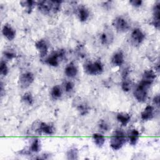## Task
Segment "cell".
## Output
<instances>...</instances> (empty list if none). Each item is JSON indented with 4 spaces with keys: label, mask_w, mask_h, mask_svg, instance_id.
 <instances>
[{
    "label": "cell",
    "mask_w": 160,
    "mask_h": 160,
    "mask_svg": "<svg viewBox=\"0 0 160 160\" xmlns=\"http://www.w3.org/2000/svg\"><path fill=\"white\" fill-rule=\"evenodd\" d=\"M127 141V136L121 129L116 130L110 138V146L112 149L118 151L122 148Z\"/></svg>",
    "instance_id": "cell-1"
},
{
    "label": "cell",
    "mask_w": 160,
    "mask_h": 160,
    "mask_svg": "<svg viewBox=\"0 0 160 160\" xmlns=\"http://www.w3.org/2000/svg\"><path fill=\"white\" fill-rule=\"evenodd\" d=\"M150 87L151 85L140 81L133 91V95L135 99L139 102H145L148 98Z\"/></svg>",
    "instance_id": "cell-2"
},
{
    "label": "cell",
    "mask_w": 160,
    "mask_h": 160,
    "mask_svg": "<svg viewBox=\"0 0 160 160\" xmlns=\"http://www.w3.org/2000/svg\"><path fill=\"white\" fill-rule=\"evenodd\" d=\"M84 72L90 76H98L104 71V65L101 61H90L84 64Z\"/></svg>",
    "instance_id": "cell-3"
},
{
    "label": "cell",
    "mask_w": 160,
    "mask_h": 160,
    "mask_svg": "<svg viewBox=\"0 0 160 160\" xmlns=\"http://www.w3.org/2000/svg\"><path fill=\"white\" fill-rule=\"evenodd\" d=\"M66 51L64 49H59L53 51L46 59L45 63L52 67H57L59 66L61 59L65 56Z\"/></svg>",
    "instance_id": "cell-4"
},
{
    "label": "cell",
    "mask_w": 160,
    "mask_h": 160,
    "mask_svg": "<svg viewBox=\"0 0 160 160\" xmlns=\"http://www.w3.org/2000/svg\"><path fill=\"white\" fill-rule=\"evenodd\" d=\"M112 26L118 32H126L131 28L129 22L123 16H117L112 21Z\"/></svg>",
    "instance_id": "cell-5"
},
{
    "label": "cell",
    "mask_w": 160,
    "mask_h": 160,
    "mask_svg": "<svg viewBox=\"0 0 160 160\" xmlns=\"http://www.w3.org/2000/svg\"><path fill=\"white\" fill-rule=\"evenodd\" d=\"M34 79L35 77L32 72L30 71L24 72L20 74L18 84L21 89H27L34 82Z\"/></svg>",
    "instance_id": "cell-6"
},
{
    "label": "cell",
    "mask_w": 160,
    "mask_h": 160,
    "mask_svg": "<svg viewBox=\"0 0 160 160\" xmlns=\"http://www.w3.org/2000/svg\"><path fill=\"white\" fill-rule=\"evenodd\" d=\"M146 39L144 32L139 28H134L131 32L130 40L134 46L141 45Z\"/></svg>",
    "instance_id": "cell-7"
},
{
    "label": "cell",
    "mask_w": 160,
    "mask_h": 160,
    "mask_svg": "<svg viewBox=\"0 0 160 160\" xmlns=\"http://www.w3.org/2000/svg\"><path fill=\"white\" fill-rule=\"evenodd\" d=\"M34 129L38 134H44L47 136H52L56 131V129L52 124L44 122H38Z\"/></svg>",
    "instance_id": "cell-8"
},
{
    "label": "cell",
    "mask_w": 160,
    "mask_h": 160,
    "mask_svg": "<svg viewBox=\"0 0 160 160\" xmlns=\"http://www.w3.org/2000/svg\"><path fill=\"white\" fill-rule=\"evenodd\" d=\"M76 15L80 22H84L87 21L90 17L89 9L85 6L79 5L75 11Z\"/></svg>",
    "instance_id": "cell-9"
},
{
    "label": "cell",
    "mask_w": 160,
    "mask_h": 160,
    "mask_svg": "<svg viewBox=\"0 0 160 160\" xmlns=\"http://www.w3.org/2000/svg\"><path fill=\"white\" fill-rule=\"evenodd\" d=\"M151 24L157 29L160 26V2L156 1L152 8V17Z\"/></svg>",
    "instance_id": "cell-10"
},
{
    "label": "cell",
    "mask_w": 160,
    "mask_h": 160,
    "mask_svg": "<svg viewBox=\"0 0 160 160\" xmlns=\"http://www.w3.org/2000/svg\"><path fill=\"white\" fill-rule=\"evenodd\" d=\"M35 48L39 52L41 58H46L49 51V44L48 42L44 39H41L37 41L35 43Z\"/></svg>",
    "instance_id": "cell-11"
},
{
    "label": "cell",
    "mask_w": 160,
    "mask_h": 160,
    "mask_svg": "<svg viewBox=\"0 0 160 160\" xmlns=\"http://www.w3.org/2000/svg\"><path fill=\"white\" fill-rule=\"evenodd\" d=\"M36 6L38 10L43 14L48 15L52 12V1H37Z\"/></svg>",
    "instance_id": "cell-12"
},
{
    "label": "cell",
    "mask_w": 160,
    "mask_h": 160,
    "mask_svg": "<svg viewBox=\"0 0 160 160\" xmlns=\"http://www.w3.org/2000/svg\"><path fill=\"white\" fill-rule=\"evenodd\" d=\"M2 34L7 40L11 41L16 38V32L9 24L6 23L2 28Z\"/></svg>",
    "instance_id": "cell-13"
},
{
    "label": "cell",
    "mask_w": 160,
    "mask_h": 160,
    "mask_svg": "<svg viewBox=\"0 0 160 160\" xmlns=\"http://www.w3.org/2000/svg\"><path fill=\"white\" fill-rule=\"evenodd\" d=\"M111 62L114 67H120L124 62V54L122 51L115 52L111 59Z\"/></svg>",
    "instance_id": "cell-14"
},
{
    "label": "cell",
    "mask_w": 160,
    "mask_h": 160,
    "mask_svg": "<svg viewBox=\"0 0 160 160\" xmlns=\"http://www.w3.org/2000/svg\"><path fill=\"white\" fill-rule=\"evenodd\" d=\"M154 107L152 105L148 104L141 112V118L144 121H150L154 118Z\"/></svg>",
    "instance_id": "cell-15"
},
{
    "label": "cell",
    "mask_w": 160,
    "mask_h": 160,
    "mask_svg": "<svg viewBox=\"0 0 160 160\" xmlns=\"http://www.w3.org/2000/svg\"><path fill=\"white\" fill-rule=\"evenodd\" d=\"M78 73V68L74 62H71L64 68V74L69 78H75Z\"/></svg>",
    "instance_id": "cell-16"
},
{
    "label": "cell",
    "mask_w": 160,
    "mask_h": 160,
    "mask_svg": "<svg viewBox=\"0 0 160 160\" xmlns=\"http://www.w3.org/2000/svg\"><path fill=\"white\" fill-rule=\"evenodd\" d=\"M156 72L152 69H148L144 71L141 81L151 86L156 79Z\"/></svg>",
    "instance_id": "cell-17"
},
{
    "label": "cell",
    "mask_w": 160,
    "mask_h": 160,
    "mask_svg": "<svg viewBox=\"0 0 160 160\" xmlns=\"http://www.w3.org/2000/svg\"><path fill=\"white\" fill-rule=\"evenodd\" d=\"M140 137L139 132L136 129H131L127 135V140L131 146L136 145Z\"/></svg>",
    "instance_id": "cell-18"
},
{
    "label": "cell",
    "mask_w": 160,
    "mask_h": 160,
    "mask_svg": "<svg viewBox=\"0 0 160 160\" xmlns=\"http://www.w3.org/2000/svg\"><path fill=\"white\" fill-rule=\"evenodd\" d=\"M20 5L28 14L31 13L33 9L37 4V2L32 0H25V1H21L19 2Z\"/></svg>",
    "instance_id": "cell-19"
},
{
    "label": "cell",
    "mask_w": 160,
    "mask_h": 160,
    "mask_svg": "<svg viewBox=\"0 0 160 160\" xmlns=\"http://www.w3.org/2000/svg\"><path fill=\"white\" fill-rule=\"evenodd\" d=\"M100 41L103 45H109L113 41V34L110 31H103L100 36Z\"/></svg>",
    "instance_id": "cell-20"
},
{
    "label": "cell",
    "mask_w": 160,
    "mask_h": 160,
    "mask_svg": "<svg viewBox=\"0 0 160 160\" xmlns=\"http://www.w3.org/2000/svg\"><path fill=\"white\" fill-rule=\"evenodd\" d=\"M116 119L122 126H126L131 121V116L127 112H118L116 114Z\"/></svg>",
    "instance_id": "cell-21"
},
{
    "label": "cell",
    "mask_w": 160,
    "mask_h": 160,
    "mask_svg": "<svg viewBox=\"0 0 160 160\" xmlns=\"http://www.w3.org/2000/svg\"><path fill=\"white\" fill-rule=\"evenodd\" d=\"M129 72L124 71L122 72V81L121 83V88L125 92H128L131 88V81L128 78Z\"/></svg>",
    "instance_id": "cell-22"
},
{
    "label": "cell",
    "mask_w": 160,
    "mask_h": 160,
    "mask_svg": "<svg viewBox=\"0 0 160 160\" xmlns=\"http://www.w3.org/2000/svg\"><path fill=\"white\" fill-rule=\"evenodd\" d=\"M62 93L63 89L62 87H61L59 85H55L51 89L50 94L52 99L54 100H58L62 97Z\"/></svg>",
    "instance_id": "cell-23"
},
{
    "label": "cell",
    "mask_w": 160,
    "mask_h": 160,
    "mask_svg": "<svg viewBox=\"0 0 160 160\" xmlns=\"http://www.w3.org/2000/svg\"><path fill=\"white\" fill-rule=\"evenodd\" d=\"M92 140L96 146H98L99 148H101L104 146V144L105 143L106 138L104 136V135H102L101 133L96 132V133L93 134Z\"/></svg>",
    "instance_id": "cell-24"
},
{
    "label": "cell",
    "mask_w": 160,
    "mask_h": 160,
    "mask_svg": "<svg viewBox=\"0 0 160 160\" xmlns=\"http://www.w3.org/2000/svg\"><path fill=\"white\" fill-rule=\"evenodd\" d=\"M76 108L79 114L82 116L86 115L89 111V108L87 104L82 102H78L76 103Z\"/></svg>",
    "instance_id": "cell-25"
},
{
    "label": "cell",
    "mask_w": 160,
    "mask_h": 160,
    "mask_svg": "<svg viewBox=\"0 0 160 160\" xmlns=\"http://www.w3.org/2000/svg\"><path fill=\"white\" fill-rule=\"evenodd\" d=\"M21 101L26 105L32 106L34 103V97L31 92H25L21 97Z\"/></svg>",
    "instance_id": "cell-26"
},
{
    "label": "cell",
    "mask_w": 160,
    "mask_h": 160,
    "mask_svg": "<svg viewBox=\"0 0 160 160\" xmlns=\"http://www.w3.org/2000/svg\"><path fill=\"white\" fill-rule=\"evenodd\" d=\"M41 148V142L38 139H34L31 142L30 146L29 148V151L32 152H38Z\"/></svg>",
    "instance_id": "cell-27"
},
{
    "label": "cell",
    "mask_w": 160,
    "mask_h": 160,
    "mask_svg": "<svg viewBox=\"0 0 160 160\" xmlns=\"http://www.w3.org/2000/svg\"><path fill=\"white\" fill-rule=\"evenodd\" d=\"M67 159H76L78 158V150L75 147L70 148L66 152Z\"/></svg>",
    "instance_id": "cell-28"
},
{
    "label": "cell",
    "mask_w": 160,
    "mask_h": 160,
    "mask_svg": "<svg viewBox=\"0 0 160 160\" xmlns=\"http://www.w3.org/2000/svg\"><path fill=\"white\" fill-rule=\"evenodd\" d=\"M2 54H3L4 58L8 60H12L14 58H16V52L14 51V49H12L11 48H8V49H4L3 51Z\"/></svg>",
    "instance_id": "cell-29"
},
{
    "label": "cell",
    "mask_w": 160,
    "mask_h": 160,
    "mask_svg": "<svg viewBox=\"0 0 160 160\" xmlns=\"http://www.w3.org/2000/svg\"><path fill=\"white\" fill-rule=\"evenodd\" d=\"M9 72V68L7 62L4 60H1L0 62V74L2 76H6Z\"/></svg>",
    "instance_id": "cell-30"
},
{
    "label": "cell",
    "mask_w": 160,
    "mask_h": 160,
    "mask_svg": "<svg viewBox=\"0 0 160 160\" xmlns=\"http://www.w3.org/2000/svg\"><path fill=\"white\" fill-rule=\"evenodd\" d=\"M63 89L65 92L69 93L73 91L74 88V84L71 81H66L63 83Z\"/></svg>",
    "instance_id": "cell-31"
},
{
    "label": "cell",
    "mask_w": 160,
    "mask_h": 160,
    "mask_svg": "<svg viewBox=\"0 0 160 160\" xmlns=\"http://www.w3.org/2000/svg\"><path fill=\"white\" fill-rule=\"evenodd\" d=\"M98 126H99V129H101L102 131H104V132H106L109 129V124L108 122H106V121H101L99 122Z\"/></svg>",
    "instance_id": "cell-32"
},
{
    "label": "cell",
    "mask_w": 160,
    "mask_h": 160,
    "mask_svg": "<svg viewBox=\"0 0 160 160\" xmlns=\"http://www.w3.org/2000/svg\"><path fill=\"white\" fill-rule=\"evenodd\" d=\"M129 3L131 4V6L138 8L142 6L143 2L141 0H131L129 1Z\"/></svg>",
    "instance_id": "cell-33"
},
{
    "label": "cell",
    "mask_w": 160,
    "mask_h": 160,
    "mask_svg": "<svg viewBox=\"0 0 160 160\" xmlns=\"http://www.w3.org/2000/svg\"><path fill=\"white\" fill-rule=\"evenodd\" d=\"M159 100H160L159 95V94L156 95V96L153 98V99H152L153 104H154L155 106L159 107Z\"/></svg>",
    "instance_id": "cell-34"
},
{
    "label": "cell",
    "mask_w": 160,
    "mask_h": 160,
    "mask_svg": "<svg viewBox=\"0 0 160 160\" xmlns=\"http://www.w3.org/2000/svg\"><path fill=\"white\" fill-rule=\"evenodd\" d=\"M0 89H1V96H2L4 94L3 92L5 90V88H4V84L2 81H1V83H0Z\"/></svg>",
    "instance_id": "cell-35"
}]
</instances>
